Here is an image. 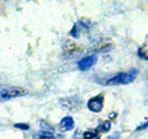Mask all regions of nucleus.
<instances>
[{
	"mask_svg": "<svg viewBox=\"0 0 148 139\" xmlns=\"http://www.w3.org/2000/svg\"><path fill=\"white\" fill-rule=\"evenodd\" d=\"M137 75V71L136 70H132L129 72H120L107 81L106 85L112 86V85H127L131 83L135 80Z\"/></svg>",
	"mask_w": 148,
	"mask_h": 139,
	"instance_id": "obj_1",
	"label": "nucleus"
},
{
	"mask_svg": "<svg viewBox=\"0 0 148 139\" xmlns=\"http://www.w3.org/2000/svg\"><path fill=\"white\" fill-rule=\"evenodd\" d=\"M27 94V91L20 87H12L6 88L0 91V101H6L12 98H17L19 96Z\"/></svg>",
	"mask_w": 148,
	"mask_h": 139,
	"instance_id": "obj_2",
	"label": "nucleus"
},
{
	"mask_svg": "<svg viewBox=\"0 0 148 139\" xmlns=\"http://www.w3.org/2000/svg\"><path fill=\"white\" fill-rule=\"evenodd\" d=\"M104 97L102 94L91 98L88 102V108L93 112H100L103 108Z\"/></svg>",
	"mask_w": 148,
	"mask_h": 139,
	"instance_id": "obj_3",
	"label": "nucleus"
},
{
	"mask_svg": "<svg viewBox=\"0 0 148 139\" xmlns=\"http://www.w3.org/2000/svg\"><path fill=\"white\" fill-rule=\"evenodd\" d=\"M61 102H62V105L64 107L71 110V111L77 109L82 104L80 99L79 98H76L75 96L62 98V99H61Z\"/></svg>",
	"mask_w": 148,
	"mask_h": 139,
	"instance_id": "obj_4",
	"label": "nucleus"
},
{
	"mask_svg": "<svg viewBox=\"0 0 148 139\" xmlns=\"http://www.w3.org/2000/svg\"><path fill=\"white\" fill-rule=\"evenodd\" d=\"M97 62V58L95 56H88L84 57L78 62V68L81 71H87L92 67Z\"/></svg>",
	"mask_w": 148,
	"mask_h": 139,
	"instance_id": "obj_5",
	"label": "nucleus"
},
{
	"mask_svg": "<svg viewBox=\"0 0 148 139\" xmlns=\"http://www.w3.org/2000/svg\"><path fill=\"white\" fill-rule=\"evenodd\" d=\"M74 125H75V122H74L73 118L69 117V116L64 117L59 123V127H60L61 130H62L63 132L69 131V130H72Z\"/></svg>",
	"mask_w": 148,
	"mask_h": 139,
	"instance_id": "obj_6",
	"label": "nucleus"
},
{
	"mask_svg": "<svg viewBox=\"0 0 148 139\" xmlns=\"http://www.w3.org/2000/svg\"><path fill=\"white\" fill-rule=\"evenodd\" d=\"M33 137L35 139H52L53 138V135L52 132L42 130L40 132L34 133L33 135Z\"/></svg>",
	"mask_w": 148,
	"mask_h": 139,
	"instance_id": "obj_7",
	"label": "nucleus"
},
{
	"mask_svg": "<svg viewBox=\"0 0 148 139\" xmlns=\"http://www.w3.org/2000/svg\"><path fill=\"white\" fill-rule=\"evenodd\" d=\"M111 124L109 121H105L101 126L99 127V130L103 133H107L111 130Z\"/></svg>",
	"mask_w": 148,
	"mask_h": 139,
	"instance_id": "obj_8",
	"label": "nucleus"
},
{
	"mask_svg": "<svg viewBox=\"0 0 148 139\" xmlns=\"http://www.w3.org/2000/svg\"><path fill=\"white\" fill-rule=\"evenodd\" d=\"M85 139H99L100 136L97 135V133H92L91 131H87L83 134Z\"/></svg>",
	"mask_w": 148,
	"mask_h": 139,
	"instance_id": "obj_9",
	"label": "nucleus"
},
{
	"mask_svg": "<svg viewBox=\"0 0 148 139\" xmlns=\"http://www.w3.org/2000/svg\"><path fill=\"white\" fill-rule=\"evenodd\" d=\"M14 127H17V128L20 129V130H27L29 129V125L27 124H25V123H17V124L14 125Z\"/></svg>",
	"mask_w": 148,
	"mask_h": 139,
	"instance_id": "obj_10",
	"label": "nucleus"
},
{
	"mask_svg": "<svg viewBox=\"0 0 148 139\" xmlns=\"http://www.w3.org/2000/svg\"><path fill=\"white\" fill-rule=\"evenodd\" d=\"M147 127H148V121L144 123V124L142 125L137 127L136 130H144V129L147 128Z\"/></svg>",
	"mask_w": 148,
	"mask_h": 139,
	"instance_id": "obj_11",
	"label": "nucleus"
},
{
	"mask_svg": "<svg viewBox=\"0 0 148 139\" xmlns=\"http://www.w3.org/2000/svg\"><path fill=\"white\" fill-rule=\"evenodd\" d=\"M119 134L118 133H116L113 136H111L110 137L108 138V139H119Z\"/></svg>",
	"mask_w": 148,
	"mask_h": 139,
	"instance_id": "obj_12",
	"label": "nucleus"
}]
</instances>
